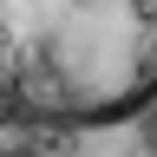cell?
Segmentation results:
<instances>
[{
  "instance_id": "cell-1",
  "label": "cell",
  "mask_w": 157,
  "mask_h": 157,
  "mask_svg": "<svg viewBox=\"0 0 157 157\" xmlns=\"http://www.w3.org/2000/svg\"><path fill=\"white\" fill-rule=\"evenodd\" d=\"M151 85L157 0H0V98L33 124H124Z\"/></svg>"
},
{
  "instance_id": "cell-2",
  "label": "cell",
  "mask_w": 157,
  "mask_h": 157,
  "mask_svg": "<svg viewBox=\"0 0 157 157\" xmlns=\"http://www.w3.org/2000/svg\"><path fill=\"white\" fill-rule=\"evenodd\" d=\"M33 151H39V131H33V118H26V111L0 118V157H33Z\"/></svg>"
}]
</instances>
